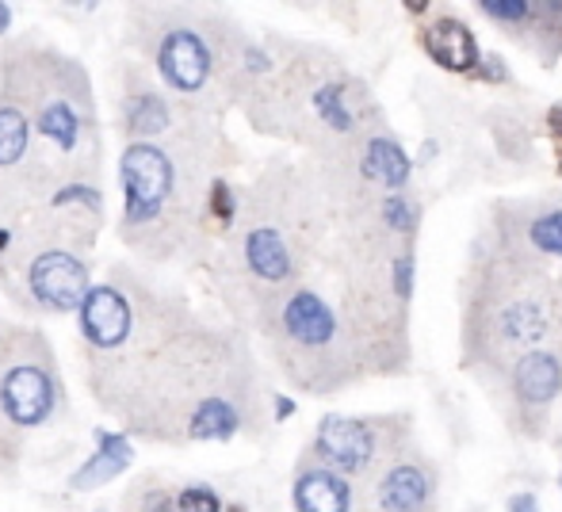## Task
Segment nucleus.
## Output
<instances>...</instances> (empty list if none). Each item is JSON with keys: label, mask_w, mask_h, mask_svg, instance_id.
<instances>
[{"label": "nucleus", "mask_w": 562, "mask_h": 512, "mask_svg": "<svg viewBox=\"0 0 562 512\" xmlns=\"http://www.w3.org/2000/svg\"><path fill=\"white\" fill-rule=\"evenodd\" d=\"M406 440L409 424L394 421V417L368 421V417L329 413L322 417L318 432H314V455L352 482V478H368L371 470H379L391 455L406 452Z\"/></svg>", "instance_id": "1"}, {"label": "nucleus", "mask_w": 562, "mask_h": 512, "mask_svg": "<svg viewBox=\"0 0 562 512\" xmlns=\"http://www.w3.org/2000/svg\"><path fill=\"white\" fill-rule=\"evenodd\" d=\"M119 184H123V234L154 226L165 218L177 195V161L157 141H131L119 157Z\"/></svg>", "instance_id": "2"}, {"label": "nucleus", "mask_w": 562, "mask_h": 512, "mask_svg": "<svg viewBox=\"0 0 562 512\" xmlns=\"http://www.w3.org/2000/svg\"><path fill=\"white\" fill-rule=\"evenodd\" d=\"M280 333L283 341L295 349V356L303 360H334V372L337 379L345 383V375H340L337 367V349H340V337H345V321H340V314L334 310V303H329L326 295H318V291L311 287H295L283 295L280 303Z\"/></svg>", "instance_id": "3"}, {"label": "nucleus", "mask_w": 562, "mask_h": 512, "mask_svg": "<svg viewBox=\"0 0 562 512\" xmlns=\"http://www.w3.org/2000/svg\"><path fill=\"white\" fill-rule=\"evenodd\" d=\"M437 505V470L422 452H398L368 475L363 512H429Z\"/></svg>", "instance_id": "4"}, {"label": "nucleus", "mask_w": 562, "mask_h": 512, "mask_svg": "<svg viewBox=\"0 0 562 512\" xmlns=\"http://www.w3.org/2000/svg\"><path fill=\"white\" fill-rule=\"evenodd\" d=\"M58 406V379L46 360H15L0 372V413L12 424H43Z\"/></svg>", "instance_id": "5"}, {"label": "nucleus", "mask_w": 562, "mask_h": 512, "mask_svg": "<svg viewBox=\"0 0 562 512\" xmlns=\"http://www.w3.org/2000/svg\"><path fill=\"white\" fill-rule=\"evenodd\" d=\"M27 287L38 306H46L54 314H69V310H81L92 283L81 257L66 253V249H46V253L31 260Z\"/></svg>", "instance_id": "6"}, {"label": "nucleus", "mask_w": 562, "mask_h": 512, "mask_svg": "<svg viewBox=\"0 0 562 512\" xmlns=\"http://www.w3.org/2000/svg\"><path fill=\"white\" fill-rule=\"evenodd\" d=\"M157 73L177 92H200L215 73V50L195 27H169L157 38Z\"/></svg>", "instance_id": "7"}, {"label": "nucleus", "mask_w": 562, "mask_h": 512, "mask_svg": "<svg viewBox=\"0 0 562 512\" xmlns=\"http://www.w3.org/2000/svg\"><path fill=\"white\" fill-rule=\"evenodd\" d=\"M559 390H562V356L559 352L532 349L520 360H513L509 394H513V401H517V417H528V421L540 417V424H543V413H548V406L559 398Z\"/></svg>", "instance_id": "8"}, {"label": "nucleus", "mask_w": 562, "mask_h": 512, "mask_svg": "<svg viewBox=\"0 0 562 512\" xmlns=\"http://www.w3.org/2000/svg\"><path fill=\"white\" fill-rule=\"evenodd\" d=\"M134 329V310L115 287L100 283V287H89L81 303V333L85 341L97 352H115L126 344Z\"/></svg>", "instance_id": "9"}, {"label": "nucleus", "mask_w": 562, "mask_h": 512, "mask_svg": "<svg viewBox=\"0 0 562 512\" xmlns=\"http://www.w3.org/2000/svg\"><path fill=\"white\" fill-rule=\"evenodd\" d=\"M241 257H245V268H249L257 280L272 283H291L299 272V260H295V249H291L288 234L272 223H260V226H249L241 238Z\"/></svg>", "instance_id": "10"}, {"label": "nucleus", "mask_w": 562, "mask_h": 512, "mask_svg": "<svg viewBox=\"0 0 562 512\" xmlns=\"http://www.w3.org/2000/svg\"><path fill=\"white\" fill-rule=\"evenodd\" d=\"M35 130L43 138H50L61 153L74 157L85 146V130H92V115H89V89L69 96V89L54 92L50 100L38 104V120Z\"/></svg>", "instance_id": "11"}, {"label": "nucleus", "mask_w": 562, "mask_h": 512, "mask_svg": "<svg viewBox=\"0 0 562 512\" xmlns=\"http://www.w3.org/2000/svg\"><path fill=\"white\" fill-rule=\"evenodd\" d=\"M422 43L429 50V58L440 69H448V73H474L482 61L479 38L471 35V27L459 15H437V20H429V27L422 31Z\"/></svg>", "instance_id": "12"}, {"label": "nucleus", "mask_w": 562, "mask_h": 512, "mask_svg": "<svg viewBox=\"0 0 562 512\" xmlns=\"http://www.w3.org/2000/svg\"><path fill=\"white\" fill-rule=\"evenodd\" d=\"M295 512H352V482L326 463H311L295 478Z\"/></svg>", "instance_id": "13"}, {"label": "nucleus", "mask_w": 562, "mask_h": 512, "mask_svg": "<svg viewBox=\"0 0 562 512\" xmlns=\"http://www.w3.org/2000/svg\"><path fill=\"white\" fill-rule=\"evenodd\" d=\"M356 169H360V177L368 180V184H375L394 195L398 187L409 184L414 164H409L406 149H402L391 134H371V138H363V149H360V157H356Z\"/></svg>", "instance_id": "14"}, {"label": "nucleus", "mask_w": 562, "mask_h": 512, "mask_svg": "<svg viewBox=\"0 0 562 512\" xmlns=\"http://www.w3.org/2000/svg\"><path fill=\"white\" fill-rule=\"evenodd\" d=\"M97 455H92L89 463H85L81 470L74 475V490H97V486L112 482V478L123 475L126 467H131L134 459V447L126 436H115V432H97Z\"/></svg>", "instance_id": "15"}, {"label": "nucleus", "mask_w": 562, "mask_h": 512, "mask_svg": "<svg viewBox=\"0 0 562 512\" xmlns=\"http://www.w3.org/2000/svg\"><path fill=\"white\" fill-rule=\"evenodd\" d=\"M165 127H169V104L157 92H138L123 104V130L131 138H149Z\"/></svg>", "instance_id": "16"}, {"label": "nucleus", "mask_w": 562, "mask_h": 512, "mask_svg": "<svg viewBox=\"0 0 562 512\" xmlns=\"http://www.w3.org/2000/svg\"><path fill=\"white\" fill-rule=\"evenodd\" d=\"M525 246L540 260H562V207H548L525 223Z\"/></svg>", "instance_id": "17"}, {"label": "nucleus", "mask_w": 562, "mask_h": 512, "mask_svg": "<svg viewBox=\"0 0 562 512\" xmlns=\"http://www.w3.org/2000/svg\"><path fill=\"white\" fill-rule=\"evenodd\" d=\"M31 123L20 107H0V169H15L20 157L27 153Z\"/></svg>", "instance_id": "18"}, {"label": "nucleus", "mask_w": 562, "mask_h": 512, "mask_svg": "<svg viewBox=\"0 0 562 512\" xmlns=\"http://www.w3.org/2000/svg\"><path fill=\"white\" fill-rule=\"evenodd\" d=\"M479 12L490 15L497 27H517V31H525V23L532 20V4H525V0H482Z\"/></svg>", "instance_id": "19"}, {"label": "nucleus", "mask_w": 562, "mask_h": 512, "mask_svg": "<svg viewBox=\"0 0 562 512\" xmlns=\"http://www.w3.org/2000/svg\"><path fill=\"white\" fill-rule=\"evenodd\" d=\"M177 512H223V501L211 486H188L177 498Z\"/></svg>", "instance_id": "20"}, {"label": "nucleus", "mask_w": 562, "mask_h": 512, "mask_svg": "<svg viewBox=\"0 0 562 512\" xmlns=\"http://www.w3.org/2000/svg\"><path fill=\"white\" fill-rule=\"evenodd\" d=\"M211 215L218 218V226H229L234 223V215H237V203H234V192H229V184L223 177L218 180H211Z\"/></svg>", "instance_id": "21"}, {"label": "nucleus", "mask_w": 562, "mask_h": 512, "mask_svg": "<svg viewBox=\"0 0 562 512\" xmlns=\"http://www.w3.org/2000/svg\"><path fill=\"white\" fill-rule=\"evenodd\" d=\"M142 509L146 512H177V501L169 498V490H149L142 498Z\"/></svg>", "instance_id": "22"}, {"label": "nucleus", "mask_w": 562, "mask_h": 512, "mask_svg": "<svg viewBox=\"0 0 562 512\" xmlns=\"http://www.w3.org/2000/svg\"><path fill=\"white\" fill-rule=\"evenodd\" d=\"M505 512H540V498L536 493H513Z\"/></svg>", "instance_id": "23"}, {"label": "nucleus", "mask_w": 562, "mask_h": 512, "mask_svg": "<svg viewBox=\"0 0 562 512\" xmlns=\"http://www.w3.org/2000/svg\"><path fill=\"white\" fill-rule=\"evenodd\" d=\"M548 134H551L555 141H562V100L548 112Z\"/></svg>", "instance_id": "24"}, {"label": "nucleus", "mask_w": 562, "mask_h": 512, "mask_svg": "<svg viewBox=\"0 0 562 512\" xmlns=\"http://www.w3.org/2000/svg\"><path fill=\"white\" fill-rule=\"evenodd\" d=\"M291 413H295V401H291V398H276V417L283 421V417H291Z\"/></svg>", "instance_id": "25"}, {"label": "nucleus", "mask_w": 562, "mask_h": 512, "mask_svg": "<svg viewBox=\"0 0 562 512\" xmlns=\"http://www.w3.org/2000/svg\"><path fill=\"white\" fill-rule=\"evenodd\" d=\"M8 20H12V12H8V4H0V35H4Z\"/></svg>", "instance_id": "26"}, {"label": "nucleus", "mask_w": 562, "mask_h": 512, "mask_svg": "<svg viewBox=\"0 0 562 512\" xmlns=\"http://www.w3.org/2000/svg\"><path fill=\"white\" fill-rule=\"evenodd\" d=\"M8 241H12V234H8V230H0V253H4V249H8Z\"/></svg>", "instance_id": "27"}]
</instances>
